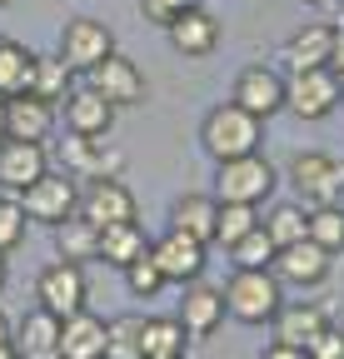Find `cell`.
I'll return each mask as SVG.
<instances>
[{"mask_svg": "<svg viewBox=\"0 0 344 359\" xmlns=\"http://www.w3.org/2000/svg\"><path fill=\"white\" fill-rule=\"evenodd\" d=\"M260 135H265V125L254 120L249 110H240V105H214L209 115H205V125H200V145H205V155L209 160H235V155H249V150H260Z\"/></svg>", "mask_w": 344, "mask_h": 359, "instance_id": "6da1fadb", "label": "cell"}, {"mask_svg": "<svg viewBox=\"0 0 344 359\" xmlns=\"http://www.w3.org/2000/svg\"><path fill=\"white\" fill-rule=\"evenodd\" d=\"M220 294H225V314H235L240 325H270L275 309L284 304L275 269H235Z\"/></svg>", "mask_w": 344, "mask_h": 359, "instance_id": "7a4b0ae2", "label": "cell"}, {"mask_svg": "<svg viewBox=\"0 0 344 359\" xmlns=\"http://www.w3.org/2000/svg\"><path fill=\"white\" fill-rule=\"evenodd\" d=\"M344 105V80L319 65V70H294L284 75V110L299 120H329Z\"/></svg>", "mask_w": 344, "mask_h": 359, "instance_id": "3957f363", "label": "cell"}, {"mask_svg": "<svg viewBox=\"0 0 344 359\" xmlns=\"http://www.w3.org/2000/svg\"><path fill=\"white\" fill-rule=\"evenodd\" d=\"M270 195H275V165L260 150L235 155V160H220V170H214V200L265 205Z\"/></svg>", "mask_w": 344, "mask_h": 359, "instance_id": "277c9868", "label": "cell"}, {"mask_svg": "<svg viewBox=\"0 0 344 359\" xmlns=\"http://www.w3.org/2000/svg\"><path fill=\"white\" fill-rule=\"evenodd\" d=\"M289 185L299 190V200L339 205L344 200V160L329 150H299L289 160Z\"/></svg>", "mask_w": 344, "mask_h": 359, "instance_id": "5b68a950", "label": "cell"}, {"mask_svg": "<svg viewBox=\"0 0 344 359\" xmlns=\"http://www.w3.org/2000/svg\"><path fill=\"white\" fill-rule=\"evenodd\" d=\"M75 75H90L105 55H115V30L105 20H90V15H75L65 30H60V50H55Z\"/></svg>", "mask_w": 344, "mask_h": 359, "instance_id": "8992f818", "label": "cell"}, {"mask_svg": "<svg viewBox=\"0 0 344 359\" xmlns=\"http://www.w3.org/2000/svg\"><path fill=\"white\" fill-rule=\"evenodd\" d=\"M85 299H90V285H85V264H70V259H55L35 275V304L50 309L55 320H65V314L85 309Z\"/></svg>", "mask_w": 344, "mask_h": 359, "instance_id": "52a82bcc", "label": "cell"}, {"mask_svg": "<svg viewBox=\"0 0 344 359\" xmlns=\"http://www.w3.org/2000/svg\"><path fill=\"white\" fill-rule=\"evenodd\" d=\"M75 205H80V190H75V180L70 175H55V170H46L35 180V185H25L20 190V210H25V219H35V224H55L60 219H70L75 215Z\"/></svg>", "mask_w": 344, "mask_h": 359, "instance_id": "ba28073f", "label": "cell"}, {"mask_svg": "<svg viewBox=\"0 0 344 359\" xmlns=\"http://www.w3.org/2000/svg\"><path fill=\"white\" fill-rule=\"evenodd\" d=\"M75 215H85V219L95 224V230H105V224H115V219H135V195H130V185H125L120 175L85 180Z\"/></svg>", "mask_w": 344, "mask_h": 359, "instance_id": "9c48e42d", "label": "cell"}, {"mask_svg": "<svg viewBox=\"0 0 344 359\" xmlns=\"http://www.w3.org/2000/svg\"><path fill=\"white\" fill-rule=\"evenodd\" d=\"M60 120L70 135H90V140H105V130L115 125V105L90 85H70L60 95Z\"/></svg>", "mask_w": 344, "mask_h": 359, "instance_id": "30bf717a", "label": "cell"}, {"mask_svg": "<svg viewBox=\"0 0 344 359\" xmlns=\"http://www.w3.org/2000/svg\"><path fill=\"white\" fill-rule=\"evenodd\" d=\"M230 105L249 110L254 120H265V115L284 110V75L270 70V65H245V70L235 75V95H230Z\"/></svg>", "mask_w": 344, "mask_h": 359, "instance_id": "8fae6325", "label": "cell"}, {"mask_svg": "<svg viewBox=\"0 0 344 359\" xmlns=\"http://www.w3.org/2000/svg\"><path fill=\"white\" fill-rule=\"evenodd\" d=\"M150 255H155V264H160L165 285H190V280L205 275V240H195V235H185V230H170L165 240H155Z\"/></svg>", "mask_w": 344, "mask_h": 359, "instance_id": "7c38bea8", "label": "cell"}, {"mask_svg": "<svg viewBox=\"0 0 344 359\" xmlns=\"http://www.w3.org/2000/svg\"><path fill=\"white\" fill-rule=\"evenodd\" d=\"M90 90H100V95L115 105V110H125V105H140L145 100V70L130 60V55H105L95 70H90Z\"/></svg>", "mask_w": 344, "mask_h": 359, "instance_id": "4fadbf2b", "label": "cell"}, {"mask_svg": "<svg viewBox=\"0 0 344 359\" xmlns=\"http://www.w3.org/2000/svg\"><path fill=\"white\" fill-rule=\"evenodd\" d=\"M50 170V155H46V145L40 140H0V190H11V195H20L25 185H35L40 175Z\"/></svg>", "mask_w": 344, "mask_h": 359, "instance_id": "5bb4252c", "label": "cell"}, {"mask_svg": "<svg viewBox=\"0 0 344 359\" xmlns=\"http://www.w3.org/2000/svg\"><path fill=\"white\" fill-rule=\"evenodd\" d=\"M225 320H230V314H225V294L214 290V285H200V280L180 285V325L190 330V339L214 334Z\"/></svg>", "mask_w": 344, "mask_h": 359, "instance_id": "9a60e30c", "label": "cell"}, {"mask_svg": "<svg viewBox=\"0 0 344 359\" xmlns=\"http://www.w3.org/2000/svg\"><path fill=\"white\" fill-rule=\"evenodd\" d=\"M329 259H334V255L319 250V245L305 235V240H294V245H280L270 269H280V280H289V285H324V280H329Z\"/></svg>", "mask_w": 344, "mask_h": 359, "instance_id": "2e32d148", "label": "cell"}, {"mask_svg": "<svg viewBox=\"0 0 344 359\" xmlns=\"http://www.w3.org/2000/svg\"><path fill=\"white\" fill-rule=\"evenodd\" d=\"M55 130V105L30 95V90H20V95L6 100V135L11 140H40L46 145V135Z\"/></svg>", "mask_w": 344, "mask_h": 359, "instance_id": "e0dca14e", "label": "cell"}, {"mask_svg": "<svg viewBox=\"0 0 344 359\" xmlns=\"http://www.w3.org/2000/svg\"><path fill=\"white\" fill-rule=\"evenodd\" d=\"M165 30H170V45H175L180 55H214V45H220V20H214L205 6L180 11Z\"/></svg>", "mask_w": 344, "mask_h": 359, "instance_id": "ac0fdd59", "label": "cell"}, {"mask_svg": "<svg viewBox=\"0 0 344 359\" xmlns=\"http://www.w3.org/2000/svg\"><path fill=\"white\" fill-rule=\"evenodd\" d=\"M60 359H105V320L90 309H75L60 320Z\"/></svg>", "mask_w": 344, "mask_h": 359, "instance_id": "d6986e66", "label": "cell"}, {"mask_svg": "<svg viewBox=\"0 0 344 359\" xmlns=\"http://www.w3.org/2000/svg\"><path fill=\"white\" fill-rule=\"evenodd\" d=\"M11 344H15V354L20 359H60V320H55V314L50 309H30L25 314V320L11 330Z\"/></svg>", "mask_w": 344, "mask_h": 359, "instance_id": "ffe728a7", "label": "cell"}, {"mask_svg": "<svg viewBox=\"0 0 344 359\" xmlns=\"http://www.w3.org/2000/svg\"><path fill=\"white\" fill-rule=\"evenodd\" d=\"M190 349V330L180 314H140V359H175Z\"/></svg>", "mask_w": 344, "mask_h": 359, "instance_id": "44dd1931", "label": "cell"}, {"mask_svg": "<svg viewBox=\"0 0 344 359\" xmlns=\"http://www.w3.org/2000/svg\"><path fill=\"white\" fill-rule=\"evenodd\" d=\"M270 325H275V339H280V344L310 349V344L319 339V330L329 325V314H324V309H315V304H280Z\"/></svg>", "mask_w": 344, "mask_h": 359, "instance_id": "7402d4cb", "label": "cell"}, {"mask_svg": "<svg viewBox=\"0 0 344 359\" xmlns=\"http://www.w3.org/2000/svg\"><path fill=\"white\" fill-rule=\"evenodd\" d=\"M329 50H334V25H305V30L289 35L284 65H289V75L294 70H319V65H329Z\"/></svg>", "mask_w": 344, "mask_h": 359, "instance_id": "603a6c76", "label": "cell"}, {"mask_svg": "<svg viewBox=\"0 0 344 359\" xmlns=\"http://www.w3.org/2000/svg\"><path fill=\"white\" fill-rule=\"evenodd\" d=\"M65 165L80 170L85 180H100V175H120L125 170V155L120 150H105L100 140H90V135H70V140H65Z\"/></svg>", "mask_w": 344, "mask_h": 359, "instance_id": "cb8c5ba5", "label": "cell"}, {"mask_svg": "<svg viewBox=\"0 0 344 359\" xmlns=\"http://www.w3.org/2000/svg\"><path fill=\"white\" fill-rule=\"evenodd\" d=\"M55 255L70 259V264H90V259H100V230H95L85 215L60 219V224H55Z\"/></svg>", "mask_w": 344, "mask_h": 359, "instance_id": "d4e9b609", "label": "cell"}, {"mask_svg": "<svg viewBox=\"0 0 344 359\" xmlns=\"http://www.w3.org/2000/svg\"><path fill=\"white\" fill-rule=\"evenodd\" d=\"M145 250H150V240L140 230V219H115V224L100 230V259L115 264V269H125L130 259H140Z\"/></svg>", "mask_w": 344, "mask_h": 359, "instance_id": "484cf974", "label": "cell"}, {"mask_svg": "<svg viewBox=\"0 0 344 359\" xmlns=\"http://www.w3.org/2000/svg\"><path fill=\"white\" fill-rule=\"evenodd\" d=\"M70 85H75V70H70L60 55H30V80H25L30 95H40V100L60 105V95H65Z\"/></svg>", "mask_w": 344, "mask_h": 359, "instance_id": "4316f807", "label": "cell"}, {"mask_svg": "<svg viewBox=\"0 0 344 359\" xmlns=\"http://www.w3.org/2000/svg\"><path fill=\"white\" fill-rule=\"evenodd\" d=\"M214 210H220V200H209V195H180L175 205H170V230H185V235H195V240L209 245Z\"/></svg>", "mask_w": 344, "mask_h": 359, "instance_id": "83f0119b", "label": "cell"}, {"mask_svg": "<svg viewBox=\"0 0 344 359\" xmlns=\"http://www.w3.org/2000/svg\"><path fill=\"white\" fill-rule=\"evenodd\" d=\"M254 224H260V205H240V200H220V210H214V235L209 245L230 250L235 240H245Z\"/></svg>", "mask_w": 344, "mask_h": 359, "instance_id": "f1b7e54d", "label": "cell"}, {"mask_svg": "<svg viewBox=\"0 0 344 359\" xmlns=\"http://www.w3.org/2000/svg\"><path fill=\"white\" fill-rule=\"evenodd\" d=\"M25 80H30V50H25L20 40L0 35V100L20 95V90H25Z\"/></svg>", "mask_w": 344, "mask_h": 359, "instance_id": "f546056e", "label": "cell"}, {"mask_svg": "<svg viewBox=\"0 0 344 359\" xmlns=\"http://www.w3.org/2000/svg\"><path fill=\"white\" fill-rule=\"evenodd\" d=\"M260 224H265V235H270L275 250H280V245H294V240L310 235V210H305V205H275L270 219H260Z\"/></svg>", "mask_w": 344, "mask_h": 359, "instance_id": "4dcf8cb0", "label": "cell"}, {"mask_svg": "<svg viewBox=\"0 0 344 359\" xmlns=\"http://www.w3.org/2000/svg\"><path fill=\"white\" fill-rule=\"evenodd\" d=\"M105 359H140V314L105 320Z\"/></svg>", "mask_w": 344, "mask_h": 359, "instance_id": "1f68e13d", "label": "cell"}, {"mask_svg": "<svg viewBox=\"0 0 344 359\" xmlns=\"http://www.w3.org/2000/svg\"><path fill=\"white\" fill-rule=\"evenodd\" d=\"M310 240L329 255L344 250V205H315L310 210Z\"/></svg>", "mask_w": 344, "mask_h": 359, "instance_id": "d6a6232c", "label": "cell"}, {"mask_svg": "<svg viewBox=\"0 0 344 359\" xmlns=\"http://www.w3.org/2000/svg\"><path fill=\"white\" fill-rule=\"evenodd\" d=\"M230 259H235V269H270L275 264V240L265 235V224H254L245 240H235Z\"/></svg>", "mask_w": 344, "mask_h": 359, "instance_id": "836d02e7", "label": "cell"}, {"mask_svg": "<svg viewBox=\"0 0 344 359\" xmlns=\"http://www.w3.org/2000/svg\"><path fill=\"white\" fill-rule=\"evenodd\" d=\"M125 285H130V294H135V299H150V294H160V290H165V275H160V264H155V255H150V250H145L140 259L125 264Z\"/></svg>", "mask_w": 344, "mask_h": 359, "instance_id": "e575fe53", "label": "cell"}, {"mask_svg": "<svg viewBox=\"0 0 344 359\" xmlns=\"http://www.w3.org/2000/svg\"><path fill=\"white\" fill-rule=\"evenodd\" d=\"M25 224H30V219H25V210H20V195L6 190V195H0V255H11V250L25 240Z\"/></svg>", "mask_w": 344, "mask_h": 359, "instance_id": "d590c367", "label": "cell"}, {"mask_svg": "<svg viewBox=\"0 0 344 359\" xmlns=\"http://www.w3.org/2000/svg\"><path fill=\"white\" fill-rule=\"evenodd\" d=\"M195 0H140V15L150 20V25H170L180 11H190Z\"/></svg>", "mask_w": 344, "mask_h": 359, "instance_id": "8d00e7d4", "label": "cell"}, {"mask_svg": "<svg viewBox=\"0 0 344 359\" xmlns=\"http://www.w3.org/2000/svg\"><path fill=\"white\" fill-rule=\"evenodd\" d=\"M305 354H310V359H344V330H339V325H324L319 339H315Z\"/></svg>", "mask_w": 344, "mask_h": 359, "instance_id": "74e56055", "label": "cell"}, {"mask_svg": "<svg viewBox=\"0 0 344 359\" xmlns=\"http://www.w3.org/2000/svg\"><path fill=\"white\" fill-rule=\"evenodd\" d=\"M260 359H305V349H294V344H280V339H275Z\"/></svg>", "mask_w": 344, "mask_h": 359, "instance_id": "f35d334b", "label": "cell"}, {"mask_svg": "<svg viewBox=\"0 0 344 359\" xmlns=\"http://www.w3.org/2000/svg\"><path fill=\"white\" fill-rule=\"evenodd\" d=\"M329 70L344 80V30H334V50H329Z\"/></svg>", "mask_w": 344, "mask_h": 359, "instance_id": "ab89813d", "label": "cell"}, {"mask_svg": "<svg viewBox=\"0 0 344 359\" xmlns=\"http://www.w3.org/2000/svg\"><path fill=\"white\" fill-rule=\"evenodd\" d=\"M11 339V320H6V309H0V344Z\"/></svg>", "mask_w": 344, "mask_h": 359, "instance_id": "60d3db41", "label": "cell"}, {"mask_svg": "<svg viewBox=\"0 0 344 359\" xmlns=\"http://www.w3.org/2000/svg\"><path fill=\"white\" fill-rule=\"evenodd\" d=\"M0 359H20V354H15V344H11V339H6V344H0Z\"/></svg>", "mask_w": 344, "mask_h": 359, "instance_id": "b9f144b4", "label": "cell"}, {"mask_svg": "<svg viewBox=\"0 0 344 359\" xmlns=\"http://www.w3.org/2000/svg\"><path fill=\"white\" fill-rule=\"evenodd\" d=\"M305 6H319V11H334V6H339V0H305Z\"/></svg>", "mask_w": 344, "mask_h": 359, "instance_id": "7bdbcfd3", "label": "cell"}, {"mask_svg": "<svg viewBox=\"0 0 344 359\" xmlns=\"http://www.w3.org/2000/svg\"><path fill=\"white\" fill-rule=\"evenodd\" d=\"M6 280H11V269H6V255H0V290H6Z\"/></svg>", "mask_w": 344, "mask_h": 359, "instance_id": "ee69618b", "label": "cell"}, {"mask_svg": "<svg viewBox=\"0 0 344 359\" xmlns=\"http://www.w3.org/2000/svg\"><path fill=\"white\" fill-rule=\"evenodd\" d=\"M0 140H6V100H0Z\"/></svg>", "mask_w": 344, "mask_h": 359, "instance_id": "f6af8a7d", "label": "cell"}, {"mask_svg": "<svg viewBox=\"0 0 344 359\" xmlns=\"http://www.w3.org/2000/svg\"><path fill=\"white\" fill-rule=\"evenodd\" d=\"M0 6H11V0H0Z\"/></svg>", "mask_w": 344, "mask_h": 359, "instance_id": "bcb514c9", "label": "cell"}, {"mask_svg": "<svg viewBox=\"0 0 344 359\" xmlns=\"http://www.w3.org/2000/svg\"><path fill=\"white\" fill-rule=\"evenodd\" d=\"M175 359H185V354H175Z\"/></svg>", "mask_w": 344, "mask_h": 359, "instance_id": "7dc6e473", "label": "cell"}, {"mask_svg": "<svg viewBox=\"0 0 344 359\" xmlns=\"http://www.w3.org/2000/svg\"><path fill=\"white\" fill-rule=\"evenodd\" d=\"M305 359H310V354H305Z\"/></svg>", "mask_w": 344, "mask_h": 359, "instance_id": "c3c4849f", "label": "cell"}]
</instances>
